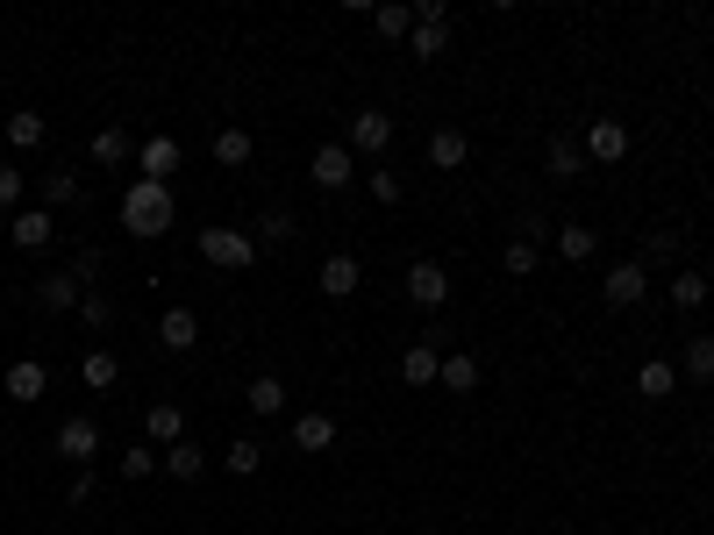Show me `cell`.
I'll list each match as a JSON object with an SVG mask.
<instances>
[{
  "label": "cell",
  "mask_w": 714,
  "mask_h": 535,
  "mask_svg": "<svg viewBox=\"0 0 714 535\" xmlns=\"http://www.w3.org/2000/svg\"><path fill=\"white\" fill-rule=\"evenodd\" d=\"M179 222V201H172V186H158V179H129L121 186V228L129 236H164V228Z\"/></svg>",
  "instance_id": "obj_1"
},
{
  "label": "cell",
  "mask_w": 714,
  "mask_h": 535,
  "mask_svg": "<svg viewBox=\"0 0 714 535\" xmlns=\"http://www.w3.org/2000/svg\"><path fill=\"white\" fill-rule=\"evenodd\" d=\"M201 257L215 271H251L257 265V236L251 228H201Z\"/></svg>",
  "instance_id": "obj_2"
},
{
  "label": "cell",
  "mask_w": 714,
  "mask_h": 535,
  "mask_svg": "<svg viewBox=\"0 0 714 535\" xmlns=\"http://www.w3.org/2000/svg\"><path fill=\"white\" fill-rule=\"evenodd\" d=\"M343 150H351V158H386V150H393V115L358 107V115H351V136H343Z\"/></svg>",
  "instance_id": "obj_3"
},
{
  "label": "cell",
  "mask_w": 714,
  "mask_h": 535,
  "mask_svg": "<svg viewBox=\"0 0 714 535\" xmlns=\"http://www.w3.org/2000/svg\"><path fill=\"white\" fill-rule=\"evenodd\" d=\"M444 343H450V335H415V343H407L401 350V378H407V386H436V372H444Z\"/></svg>",
  "instance_id": "obj_4"
},
{
  "label": "cell",
  "mask_w": 714,
  "mask_h": 535,
  "mask_svg": "<svg viewBox=\"0 0 714 535\" xmlns=\"http://www.w3.org/2000/svg\"><path fill=\"white\" fill-rule=\"evenodd\" d=\"M586 158H594V164H621V158H629V121H615V115H594V121H586Z\"/></svg>",
  "instance_id": "obj_5"
},
{
  "label": "cell",
  "mask_w": 714,
  "mask_h": 535,
  "mask_svg": "<svg viewBox=\"0 0 714 535\" xmlns=\"http://www.w3.org/2000/svg\"><path fill=\"white\" fill-rule=\"evenodd\" d=\"M407 300H415V308H444L450 300V271L436 265V257H415V265H407Z\"/></svg>",
  "instance_id": "obj_6"
},
{
  "label": "cell",
  "mask_w": 714,
  "mask_h": 535,
  "mask_svg": "<svg viewBox=\"0 0 714 535\" xmlns=\"http://www.w3.org/2000/svg\"><path fill=\"white\" fill-rule=\"evenodd\" d=\"M308 179H315L322 193H343V186L358 179V158H351L343 143H322V150H315V164H308Z\"/></svg>",
  "instance_id": "obj_7"
},
{
  "label": "cell",
  "mask_w": 714,
  "mask_h": 535,
  "mask_svg": "<svg viewBox=\"0 0 714 535\" xmlns=\"http://www.w3.org/2000/svg\"><path fill=\"white\" fill-rule=\"evenodd\" d=\"M57 457H72V464H94V457H100V421L94 415H72L65 428H57Z\"/></svg>",
  "instance_id": "obj_8"
},
{
  "label": "cell",
  "mask_w": 714,
  "mask_h": 535,
  "mask_svg": "<svg viewBox=\"0 0 714 535\" xmlns=\"http://www.w3.org/2000/svg\"><path fill=\"white\" fill-rule=\"evenodd\" d=\"M600 293H607V308H643V293H650V271L629 257V265H615V271L600 279Z\"/></svg>",
  "instance_id": "obj_9"
},
{
  "label": "cell",
  "mask_w": 714,
  "mask_h": 535,
  "mask_svg": "<svg viewBox=\"0 0 714 535\" xmlns=\"http://www.w3.org/2000/svg\"><path fill=\"white\" fill-rule=\"evenodd\" d=\"M358 286H364V265H358L351 250H329V257H322V293H329V300H351Z\"/></svg>",
  "instance_id": "obj_10"
},
{
  "label": "cell",
  "mask_w": 714,
  "mask_h": 535,
  "mask_svg": "<svg viewBox=\"0 0 714 535\" xmlns=\"http://www.w3.org/2000/svg\"><path fill=\"white\" fill-rule=\"evenodd\" d=\"M79 300H86V286L72 279V271H51V279H36V308H43V314H72Z\"/></svg>",
  "instance_id": "obj_11"
},
{
  "label": "cell",
  "mask_w": 714,
  "mask_h": 535,
  "mask_svg": "<svg viewBox=\"0 0 714 535\" xmlns=\"http://www.w3.org/2000/svg\"><path fill=\"white\" fill-rule=\"evenodd\" d=\"M158 471H172L179 485H193V479H201V471H207V450H201V442H193V436H179L172 450H158Z\"/></svg>",
  "instance_id": "obj_12"
},
{
  "label": "cell",
  "mask_w": 714,
  "mask_h": 535,
  "mask_svg": "<svg viewBox=\"0 0 714 535\" xmlns=\"http://www.w3.org/2000/svg\"><path fill=\"white\" fill-rule=\"evenodd\" d=\"M51 236H57L51 207H22L14 214V250H51Z\"/></svg>",
  "instance_id": "obj_13"
},
{
  "label": "cell",
  "mask_w": 714,
  "mask_h": 535,
  "mask_svg": "<svg viewBox=\"0 0 714 535\" xmlns=\"http://www.w3.org/2000/svg\"><path fill=\"white\" fill-rule=\"evenodd\" d=\"M672 386H679V364L672 357H643V364H636V393H643V400H672Z\"/></svg>",
  "instance_id": "obj_14"
},
{
  "label": "cell",
  "mask_w": 714,
  "mask_h": 535,
  "mask_svg": "<svg viewBox=\"0 0 714 535\" xmlns=\"http://www.w3.org/2000/svg\"><path fill=\"white\" fill-rule=\"evenodd\" d=\"M136 164H143V179L172 186V172H179V143H172V136H150V143L136 150Z\"/></svg>",
  "instance_id": "obj_15"
},
{
  "label": "cell",
  "mask_w": 714,
  "mask_h": 535,
  "mask_svg": "<svg viewBox=\"0 0 714 535\" xmlns=\"http://www.w3.org/2000/svg\"><path fill=\"white\" fill-rule=\"evenodd\" d=\"M158 343L164 350H193V343H201V321H193V308H164L158 314Z\"/></svg>",
  "instance_id": "obj_16"
},
{
  "label": "cell",
  "mask_w": 714,
  "mask_h": 535,
  "mask_svg": "<svg viewBox=\"0 0 714 535\" xmlns=\"http://www.w3.org/2000/svg\"><path fill=\"white\" fill-rule=\"evenodd\" d=\"M465 158H472V136H465V129H436L429 136V164H436V172H458Z\"/></svg>",
  "instance_id": "obj_17"
},
{
  "label": "cell",
  "mask_w": 714,
  "mask_h": 535,
  "mask_svg": "<svg viewBox=\"0 0 714 535\" xmlns=\"http://www.w3.org/2000/svg\"><path fill=\"white\" fill-rule=\"evenodd\" d=\"M43 386H51V372H43L36 357H14L8 364V400H43Z\"/></svg>",
  "instance_id": "obj_18"
},
{
  "label": "cell",
  "mask_w": 714,
  "mask_h": 535,
  "mask_svg": "<svg viewBox=\"0 0 714 535\" xmlns=\"http://www.w3.org/2000/svg\"><path fill=\"white\" fill-rule=\"evenodd\" d=\"M243 407H251V415H286V378L257 372L251 386H243Z\"/></svg>",
  "instance_id": "obj_19"
},
{
  "label": "cell",
  "mask_w": 714,
  "mask_h": 535,
  "mask_svg": "<svg viewBox=\"0 0 714 535\" xmlns=\"http://www.w3.org/2000/svg\"><path fill=\"white\" fill-rule=\"evenodd\" d=\"M543 164H551V179H579V172H586V150H579V136H551Z\"/></svg>",
  "instance_id": "obj_20"
},
{
  "label": "cell",
  "mask_w": 714,
  "mask_h": 535,
  "mask_svg": "<svg viewBox=\"0 0 714 535\" xmlns=\"http://www.w3.org/2000/svg\"><path fill=\"white\" fill-rule=\"evenodd\" d=\"M436 386H444V393H472V386H479V357L444 350V372H436Z\"/></svg>",
  "instance_id": "obj_21"
},
{
  "label": "cell",
  "mask_w": 714,
  "mask_h": 535,
  "mask_svg": "<svg viewBox=\"0 0 714 535\" xmlns=\"http://www.w3.org/2000/svg\"><path fill=\"white\" fill-rule=\"evenodd\" d=\"M143 428H150V442H158V450H172V442L187 436V415H179L172 400H158V407H150V415H143Z\"/></svg>",
  "instance_id": "obj_22"
},
{
  "label": "cell",
  "mask_w": 714,
  "mask_h": 535,
  "mask_svg": "<svg viewBox=\"0 0 714 535\" xmlns=\"http://www.w3.org/2000/svg\"><path fill=\"white\" fill-rule=\"evenodd\" d=\"M594 250H600V236L586 222H565V228H557V257H565V265H586Z\"/></svg>",
  "instance_id": "obj_23"
},
{
  "label": "cell",
  "mask_w": 714,
  "mask_h": 535,
  "mask_svg": "<svg viewBox=\"0 0 714 535\" xmlns=\"http://www.w3.org/2000/svg\"><path fill=\"white\" fill-rule=\"evenodd\" d=\"M329 442H337L329 415H294V450H329Z\"/></svg>",
  "instance_id": "obj_24"
},
{
  "label": "cell",
  "mask_w": 714,
  "mask_h": 535,
  "mask_svg": "<svg viewBox=\"0 0 714 535\" xmlns=\"http://www.w3.org/2000/svg\"><path fill=\"white\" fill-rule=\"evenodd\" d=\"M679 372L701 378V386H714V335H693V343L679 350Z\"/></svg>",
  "instance_id": "obj_25"
},
{
  "label": "cell",
  "mask_w": 714,
  "mask_h": 535,
  "mask_svg": "<svg viewBox=\"0 0 714 535\" xmlns=\"http://www.w3.org/2000/svg\"><path fill=\"white\" fill-rule=\"evenodd\" d=\"M372 29H379V36H415V8H407V0H379Z\"/></svg>",
  "instance_id": "obj_26"
},
{
  "label": "cell",
  "mask_w": 714,
  "mask_h": 535,
  "mask_svg": "<svg viewBox=\"0 0 714 535\" xmlns=\"http://www.w3.org/2000/svg\"><path fill=\"white\" fill-rule=\"evenodd\" d=\"M300 236V222L286 207H265V222H257V250H279V243H294Z\"/></svg>",
  "instance_id": "obj_27"
},
{
  "label": "cell",
  "mask_w": 714,
  "mask_h": 535,
  "mask_svg": "<svg viewBox=\"0 0 714 535\" xmlns=\"http://www.w3.org/2000/svg\"><path fill=\"white\" fill-rule=\"evenodd\" d=\"M43 136H51V121H43V115H29V107H22V115H8V143L14 150H43Z\"/></svg>",
  "instance_id": "obj_28"
},
{
  "label": "cell",
  "mask_w": 714,
  "mask_h": 535,
  "mask_svg": "<svg viewBox=\"0 0 714 535\" xmlns=\"http://www.w3.org/2000/svg\"><path fill=\"white\" fill-rule=\"evenodd\" d=\"M251 129H215V164H251Z\"/></svg>",
  "instance_id": "obj_29"
},
{
  "label": "cell",
  "mask_w": 714,
  "mask_h": 535,
  "mask_svg": "<svg viewBox=\"0 0 714 535\" xmlns=\"http://www.w3.org/2000/svg\"><path fill=\"white\" fill-rule=\"evenodd\" d=\"M257 464H265V450H257V442H251V436H236V442H230V450H222V471H236V479H251V471H257Z\"/></svg>",
  "instance_id": "obj_30"
},
{
  "label": "cell",
  "mask_w": 714,
  "mask_h": 535,
  "mask_svg": "<svg viewBox=\"0 0 714 535\" xmlns=\"http://www.w3.org/2000/svg\"><path fill=\"white\" fill-rule=\"evenodd\" d=\"M450 51V22H415V57L429 65V57Z\"/></svg>",
  "instance_id": "obj_31"
},
{
  "label": "cell",
  "mask_w": 714,
  "mask_h": 535,
  "mask_svg": "<svg viewBox=\"0 0 714 535\" xmlns=\"http://www.w3.org/2000/svg\"><path fill=\"white\" fill-rule=\"evenodd\" d=\"M707 293H714V286L701 279V271H679V279H672V308H686V314H693V308H701V300H707Z\"/></svg>",
  "instance_id": "obj_32"
},
{
  "label": "cell",
  "mask_w": 714,
  "mask_h": 535,
  "mask_svg": "<svg viewBox=\"0 0 714 535\" xmlns=\"http://www.w3.org/2000/svg\"><path fill=\"white\" fill-rule=\"evenodd\" d=\"M79 372H86V386H94V393H108L115 378H121V364H115V350H94V357H86Z\"/></svg>",
  "instance_id": "obj_33"
},
{
  "label": "cell",
  "mask_w": 714,
  "mask_h": 535,
  "mask_svg": "<svg viewBox=\"0 0 714 535\" xmlns=\"http://www.w3.org/2000/svg\"><path fill=\"white\" fill-rule=\"evenodd\" d=\"M500 265H508L514 279H529V271H536V236H514L508 250H500Z\"/></svg>",
  "instance_id": "obj_34"
},
{
  "label": "cell",
  "mask_w": 714,
  "mask_h": 535,
  "mask_svg": "<svg viewBox=\"0 0 714 535\" xmlns=\"http://www.w3.org/2000/svg\"><path fill=\"white\" fill-rule=\"evenodd\" d=\"M43 207H79V179L51 172V179H43Z\"/></svg>",
  "instance_id": "obj_35"
},
{
  "label": "cell",
  "mask_w": 714,
  "mask_h": 535,
  "mask_svg": "<svg viewBox=\"0 0 714 535\" xmlns=\"http://www.w3.org/2000/svg\"><path fill=\"white\" fill-rule=\"evenodd\" d=\"M129 158V129H100L94 136V164H121Z\"/></svg>",
  "instance_id": "obj_36"
},
{
  "label": "cell",
  "mask_w": 714,
  "mask_h": 535,
  "mask_svg": "<svg viewBox=\"0 0 714 535\" xmlns=\"http://www.w3.org/2000/svg\"><path fill=\"white\" fill-rule=\"evenodd\" d=\"M79 321H86V329H108V321H115V300L86 286V300H79Z\"/></svg>",
  "instance_id": "obj_37"
},
{
  "label": "cell",
  "mask_w": 714,
  "mask_h": 535,
  "mask_svg": "<svg viewBox=\"0 0 714 535\" xmlns=\"http://www.w3.org/2000/svg\"><path fill=\"white\" fill-rule=\"evenodd\" d=\"M150 471H158V450H150V442H136V450L121 457V479H150Z\"/></svg>",
  "instance_id": "obj_38"
},
{
  "label": "cell",
  "mask_w": 714,
  "mask_h": 535,
  "mask_svg": "<svg viewBox=\"0 0 714 535\" xmlns=\"http://www.w3.org/2000/svg\"><path fill=\"white\" fill-rule=\"evenodd\" d=\"M643 257H650V265H672V257H679V228H658V236L643 243Z\"/></svg>",
  "instance_id": "obj_39"
},
{
  "label": "cell",
  "mask_w": 714,
  "mask_h": 535,
  "mask_svg": "<svg viewBox=\"0 0 714 535\" xmlns=\"http://www.w3.org/2000/svg\"><path fill=\"white\" fill-rule=\"evenodd\" d=\"M22 186H29V172H14V164H0V207H22Z\"/></svg>",
  "instance_id": "obj_40"
},
{
  "label": "cell",
  "mask_w": 714,
  "mask_h": 535,
  "mask_svg": "<svg viewBox=\"0 0 714 535\" xmlns=\"http://www.w3.org/2000/svg\"><path fill=\"white\" fill-rule=\"evenodd\" d=\"M72 279H79V286L100 279V250H72Z\"/></svg>",
  "instance_id": "obj_41"
},
{
  "label": "cell",
  "mask_w": 714,
  "mask_h": 535,
  "mask_svg": "<svg viewBox=\"0 0 714 535\" xmlns=\"http://www.w3.org/2000/svg\"><path fill=\"white\" fill-rule=\"evenodd\" d=\"M372 193L393 207V201H401V172H372Z\"/></svg>",
  "instance_id": "obj_42"
},
{
  "label": "cell",
  "mask_w": 714,
  "mask_h": 535,
  "mask_svg": "<svg viewBox=\"0 0 714 535\" xmlns=\"http://www.w3.org/2000/svg\"><path fill=\"white\" fill-rule=\"evenodd\" d=\"M0 457H8V442H0Z\"/></svg>",
  "instance_id": "obj_43"
}]
</instances>
